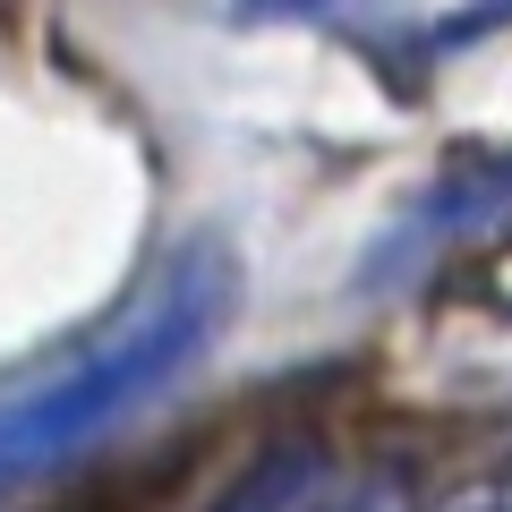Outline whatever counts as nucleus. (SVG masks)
<instances>
[{
  "mask_svg": "<svg viewBox=\"0 0 512 512\" xmlns=\"http://www.w3.org/2000/svg\"><path fill=\"white\" fill-rule=\"evenodd\" d=\"M222 316H231V248L222 239L171 248L163 274L120 308V325L103 342H86L60 376L26 384L18 402H0V495L69 470L128 410H146L154 393H171L197 367V350L222 333Z\"/></svg>",
  "mask_w": 512,
  "mask_h": 512,
  "instance_id": "1",
  "label": "nucleus"
},
{
  "mask_svg": "<svg viewBox=\"0 0 512 512\" xmlns=\"http://www.w3.org/2000/svg\"><path fill=\"white\" fill-rule=\"evenodd\" d=\"M325 487H333V453L316 436H291V444H265L214 512H325Z\"/></svg>",
  "mask_w": 512,
  "mask_h": 512,
  "instance_id": "2",
  "label": "nucleus"
},
{
  "mask_svg": "<svg viewBox=\"0 0 512 512\" xmlns=\"http://www.w3.org/2000/svg\"><path fill=\"white\" fill-rule=\"evenodd\" d=\"M325 512H419V495H410V478L393 470V461H376V470H359L350 487H325Z\"/></svg>",
  "mask_w": 512,
  "mask_h": 512,
  "instance_id": "3",
  "label": "nucleus"
},
{
  "mask_svg": "<svg viewBox=\"0 0 512 512\" xmlns=\"http://www.w3.org/2000/svg\"><path fill=\"white\" fill-rule=\"evenodd\" d=\"M444 512H512V478H487V487H461Z\"/></svg>",
  "mask_w": 512,
  "mask_h": 512,
  "instance_id": "4",
  "label": "nucleus"
}]
</instances>
